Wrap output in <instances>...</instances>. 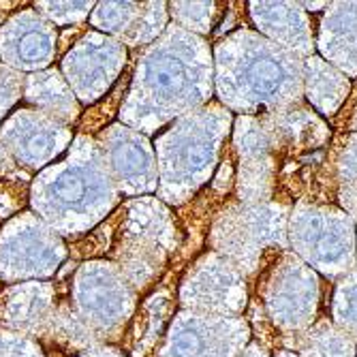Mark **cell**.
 Listing matches in <instances>:
<instances>
[{
	"mask_svg": "<svg viewBox=\"0 0 357 357\" xmlns=\"http://www.w3.org/2000/svg\"><path fill=\"white\" fill-rule=\"evenodd\" d=\"M294 353L300 357H355V340L347 336L332 321H319L306 332L298 334Z\"/></svg>",
	"mask_w": 357,
	"mask_h": 357,
	"instance_id": "obj_23",
	"label": "cell"
},
{
	"mask_svg": "<svg viewBox=\"0 0 357 357\" xmlns=\"http://www.w3.org/2000/svg\"><path fill=\"white\" fill-rule=\"evenodd\" d=\"M37 7H41L43 13L58 24H75L88 15L92 5L90 3H39Z\"/></svg>",
	"mask_w": 357,
	"mask_h": 357,
	"instance_id": "obj_28",
	"label": "cell"
},
{
	"mask_svg": "<svg viewBox=\"0 0 357 357\" xmlns=\"http://www.w3.org/2000/svg\"><path fill=\"white\" fill-rule=\"evenodd\" d=\"M338 199L349 216H357V135H353L338 158Z\"/></svg>",
	"mask_w": 357,
	"mask_h": 357,
	"instance_id": "obj_25",
	"label": "cell"
},
{
	"mask_svg": "<svg viewBox=\"0 0 357 357\" xmlns=\"http://www.w3.org/2000/svg\"><path fill=\"white\" fill-rule=\"evenodd\" d=\"M264 304L274 328L282 334L306 332L319 308V278L314 270L296 255H280L266 280Z\"/></svg>",
	"mask_w": 357,
	"mask_h": 357,
	"instance_id": "obj_8",
	"label": "cell"
},
{
	"mask_svg": "<svg viewBox=\"0 0 357 357\" xmlns=\"http://www.w3.org/2000/svg\"><path fill=\"white\" fill-rule=\"evenodd\" d=\"M20 94H22V75L9 67H0V118L20 99Z\"/></svg>",
	"mask_w": 357,
	"mask_h": 357,
	"instance_id": "obj_29",
	"label": "cell"
},
{
	"mask_svg": "<svg viewBox=\"0 0 357 357\" xmlns=\"http://www.w3.org/2000/svg\"><path fill=\"white\" fill-rule=\"evenodd\" d=\"M124 50L116 41L105 37H88L75 45L64 58V73L73 84L79 99L86 103L94 101L116 79L114 75L122 69Z\"/></svg>",
	"mask_w": 357,
	"mask_h": 357,
	"instance_id": "obj_15",
	"label": "cell"
},
{
	"mask_svg": "<svg viewBox=\"0 0 357 357\" xmlns=\"http://www.w3.org/2000/svg\"><path fill=\"white\" fill-rule=\"evenodd\" d=\"M334 326L357 340V270L349 272L336 287Z\"/></svg>",
	"mask_w": 357,
	"mask_h": 357,
	"instance_id": "obj_24",
	"label": "cell"
},
{
	"mask_svg": "<svg viewBox=\"0 0 357 357\" xmlns=\"http://www.w3.org/2000/svg\"><path fill=\"white\" fill-rule=\"evenodd\" d=\"M212 62L208 45L192 32L169 28L144 56L122 118L146 131L208 101Z\"/></svg>",
	"mask_w": 357,
	"mask_h": 357,
	"instance_id": "obj_1",
	"label": "cell"
},
{
	"mask_svg": "<svg viewBox=\"0 0 357 357\" xmlns=\"http://www.w3.org/2000/svg\"><path fill=\"white\" fill-rule=\"evenodd\" d=\"M128 287L109 264H88L75 280V304L86 328L96 332H116L133 308Z\"/></svg>",
	"mask_w": 357,
	"mask_h": 357,
	"instance_id": "obj_11",
	"label": "cell"
},
{
	"mask_svg": "<svg viewBox=\"0 0 357 357\" xmlns=\"http://www.w3.org/2000/svg\"><path fill=\"white\" fill-rule=\"evenodd\" d=\"M276 357H300L298 353H294V351H278L276 353Z\"/></svg>",
	"mask_w": 357,
	"mask_h": 357,
	"instance_id": "obj_34",
	"label": "cell"
},
{
	"mask_svg": "<svg viewBox=\"0 0 357 357\" xmlns=\"http://www.w3.org/2000/svg\"><path fill=\"white\" fill-rule=\"evenodd\" d=\"M227 126L229 114L220 107H210L182 118L178 126L158 139L163 199L180 204L210 178Z\"/></svg>",
	"mask_w": 357,
	"mask_h": 357,
	"instance_id": "obj_4",
	"label": "cell"
},
{
	"mask_svg": "<svg viewBox=\"0 0 357 357\" xmlns=\"http://www.w3.org/2000/svg\"><path fill=\"white\" fill-rule=\"evenodd\" d=\"M319 50L334 69L357 75V3H334L321 20Z\"/></svg>",
	"mask_w": 357,
	"mask_h": 357,
	"instance_id": "obj_19",
	"label": "cell"
},
{
	"mask_svg": "<svg viewBox=\"0 0 357 357\" xmlns=\"http://www.w3.org/2000/svg\"><path fill=\"white\" fill-rule=\"evenodd\" d=\"M172 15L188 32H210L216 17V3H174Z\"/></svg>",
	"mask_w": 357,
	"mask_h": 357,
	"instance_id": "obj_27",
	"label": "cell"
},
{
	"mask_svg": "<svg viewBox=\"0 0 357 357\" xmlns=\"http://www.w3.org/2000/svg\"><path fill=\"white\" fill-rule=\"evenodd\" d=\"M71 133L58 124L56 118L43 114L22 109L3 128L5 148L15 154L28 167H43L54 156L67 148Z\"/></svg>",
	"mask_w": 357,
	"mask_h": 357,
	"instance_id": "obj_14",
	"label": "cell"
},
{
	"mask_svg": "<svg viewBox=\"0 0 357 357\" xmlns=\"http://www.w3.org/2000/svg\"><path fill=\"white\" fill-rule=\"evenodd\" d=\"M109 167L124 192H146L156 186L154 156L148 142L124 126H112L105 135Z\"/></svg>",
	"mask_w": 357,
	"mask_h": 357,
	"instance_id": "obj_17",
	"label": "cell"
},
{
	"mask_svg": "<svg viewBox=\"0 0 357 357\" xmlns=\"http://www.w3.org/2000/svg\"><path fill=\"white\" fill-rule=\"evenodd\" d=\"M0 357H41V353L28 338L0 332Z\"/></svg>",
	"mask_w": 357,
	"mask_h": 357,
	"instance_id": "obj_30",
	"label": "cell"
},
{
	"mask_svg": "<svg viewBox=\"0 0 357 357\" xmlns=\"http://www.w3.org/2000/svg\"><path fill=\"white\" fill-rule=\"evenodd\" d=\"M351 90V82L330 62L319 56H310L304 62V94L312 107L323 116H334L344 103Z\"/></svg>",
	"mask_w": 357,
	"mask_h": 357,
	"instance_id": "obj_20",
	"label": "cell"
},
{
	"mask_svg": "<svg viewBox=\"0 0 357 357\" xmlns=\"http://www.w3.org/2000/svg\"><path fill=\"white\" fill-rule=\"evenodd\" d=\"M139 9L142 5L135 3H101L99 9L94 11L92 24L101 30L118 32L120 37H124L137 20Z\"/></svg>",
	"mask_w": 357,
	"mask_h": 357,
	"instance_id": "obj_26",
	"label": "cell"
},
{
	"mask_svg": "<svg viewBox=\"0 0 357 357\" xmlns=\"http://www.w3.org/2000/svg\"><path fill=\"white\" fill-rule=\"evenodd\" d=\"M180 300L197 314L238 317L246 306L244 272L222 255H204L186 274Z\"/></svg>",
	"mask_w": 357,
	"mask_h": 357,
	"instance_id": "obj_9",
	"label": "cell"
},
{
	"mask_svg": "<svg viewBox=\"0 0 357 357\" xmlns=\"http://www.w3.org/2000/svg\"><path fill=\"white\" fill-rule=\"evenodd\" d=\"M248 334L240 317L182 312L169 330L163 357H240Z\"/></svg>",
	"mask_w": 357,
	"mask_h": 357,
	"instance_id": "obj_10",
	"label": "cell"
},
{
	"mask_svg": "<svg viewBox=\"0 0 357 357\" xmlns=\"http://www.w3.org/2000/svg\"><path fill=\"white\" fill-rule=\"evenodd\" d=\"M287 240L310 270L330 278L347 276L357 266L355 220L338 208L298 204L289 214Z\"/></svg>",
	"mask_w": 357,
	"mask_h": 357,
	"instance_id": "obj_5",
	"label": "cell"
},
{
	"mask_svg": "<svg viewBox=\"0 0 357 357\" xmlns=\"http://www.w3.org/2000/svg\"><path fill=\"white\" fill-rule=\"evenodd\" d=\"M28 101L56 120L71 122L77 118V103L73 94L56 71L28 77Z\"/></svg>",
	"mask_w": 357,
	"mask_h": 357,
	"instance_id": "obj_22",
	"label": "cell"
},
{
	"mask_svg": "<svg viewBox=\"0 0 357 357\" xmlns=\"http://www.w3.org/2000/svg\"><path fill=\"white\" fill-rule=\"evenodd\" d=\"M250 15L257 28L268 35V41L296 58H310L314 50L312 30L300 3H250Z\"/></svg>",
	"mask_w": 357,
	"mask_h": 357,
	"instance_id": "obj_18",
	"label": "cell"
},
{
	"mask_svg": "<svg viewBox=\"0 0 357 357\" xmlns=\"http://www.w3.org/2000/svg\"><path fill=\"white\" fill-rule=\"evenodd\" d=\"M62 257L58 238L30 216L15 218L0 238V276L22 280L47 276Z\"/></svg>",
	"mask_w": 357,
	"mask_h": 357,
	"instance_id": "obj_12",
	"label": "cell"
},
{
	"mask_svg": "<svg viewBox=\"0 0 357 357\" xmlns=\"http://www.w3.org/2000/svg\"><path fill=\"white\" fill-rule=\"evenodd\" d=\"M220 101L242 114L294 107L304 94V64L250 30H238L216 47Z\"/></svg>",
	"mask_w": 357,
	"mask_h": 357,
	"instance_id": "obj_2",
	"label": "cell"
},
{
	"mask_svg": "<svg viewBox=\"0 0 357 357\" xmlns=\"http://www.w3.org/2000/svg\"><path fill=\"white\" fill-rule=\"evenodd\" d=\"M236 148L240 156L238 195L242 204H266L276 186V152L264 116H242L236 122Z\"/></svg>",
	"mask_w": 357,
	"mask_h": 357,
	"instance_id": "obj_13",
	"label": "cell"
},
{
	"mask_svg": "<svg viewBox=\"0 0 357 357\" xmlns=\"http://www.w3.org/2000/svg\"><path fill=\"white\" fill-rule=\"evenodd\" d=\"M54 28L37 13L24 11L0 28V54L17 69H43L54 58Z\"/></svg>",
	"mask_w": 357,
	"mask_h": 357,
	"instance_id": "obj_16",
	"label": "cell"
},
{
	"mask_svg": "<svg viewBox=\"0 0 357 357\" xmlns=\"http://www.w3.org/2000/svg\"><path fill=\"white\" fill-rule=\"evenodd\" d=\"M172 238L174 225L163 206L152 199L131 206L122 231H118L116 257L133 287L144 291L158 276L165 266Z\"/></svg>",
	"mask_w": 357,
	"mask_h": 357,
	"instance_id": "obj_7",
	"label": "cell"
},
{
	"mask_svg": "<svg viewBox=\"0 0 357 357\" xmlns=\"http://www.w3.org/2000/svg\"><path fill=\"white\" fill-rule=\"evenodd\" d=\"M240 357H270V353L264 349V347H259L257 342H252L248 349H244L242 351V355Z\"/></svg>",
	"mask_w": 357,
	"mask_h": 357,
	"instance_id": "obj_31",
	"label": "cell"
},
{
	"mask_svg": "<svg viewBox=\"0 0 357 357\" xmlns=\"http://www.w3.org/2000/svg\"><path fill=\"white\" fill-rule=\"evenodd\" d=\"M77 146L71 160L47 169L32 188V206L62 234L90 227L116 202L103 158L94 156V146L86 139Z\"/></svg>",
	"mask_w": 357,
	"mask_h": 357,
	"instance_id": "obj_3",
	"label": "cell"
},
{
	"mask_svg": "<svg viewBox=\"0 0 357 357\" xmlns=\"http://www.w3.org/2000/svg\"><path fill=\"white\" fill-rule=\"evenodd\" d=\"M84 357H122L118 353H109V349H99V351H94V353H88Z\"/></svg>",
	"mask_w": 357,
	"mask_h": 357,
	"instance_id": "obj_32",
	"label": "cell"
},
{
	"mask_svg": "<svg viewBox=\"0 0 357 357\" xmlns=\"http://www.w3.org/2000/svg\"><path fill=\"white\" fill-rule=\"evenodd\" d=\"M300 7L306 11H319V9H326L328 3H300Z\"/></svg>",
	"mask_w": 357,
	"mask_h": 357,
	"instance_id": "obj_33",
	"label": "cell"
},
{
	"mask_svg": "<svg viewBox=\"0 0 357 357\" xmlns=\"http://www.w3.org/2000/svg\"><path fill=\"white\" fill-rule=\"evenodd\" d=\"M289 214V208L272 202L229 206L212 227V246L244 276L255 274L268 250L287 248Z\"/></svg>",
	"mask_w": 357,
	"mask_h": 357,
	"instance_id": "obj_6",
	"label": "cell"
},
{
	"mask_svg": "<svg viewBox=\"0 0 357 357\" xmlns=\"http://www.w3.org/2000/svg\"><path fill=\"white\" fill-rule=\"evenodd\" d=\"M5 319L26 332H41L52 326L54 300L45 284H22L13 289L3 306Z\"/></svg>",
	"mask_w": 357,
	"mask_h": 357,
	"instance_id": "obj_21",
	"label": "cell"
}]
</instances>
